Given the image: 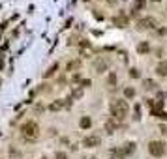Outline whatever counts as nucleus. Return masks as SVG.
<instances>
[{
    "mask_svg": "<svg viewBox=\"0 0 167 159\" xmlns=\"http://www.w3.org/2000/svg\"><path fill=\"white\" fill-rule=\"evenodd\" d=\"M111 112H113L115 120H122L124 116L128 114V103L124 99H115L111 103Z\"/></svg>",
    "mask_w": 167,
    "mask_h": 159,
    "instance_id": "nucleus-1",
    "label": "nucleus"
},
{
    "mask_svg": "<svg viewBox=\"0 0 167 159\" xmlns=\"http://www.w3.org/2000/svg\"><path fill=\"white\" fill-rule=\"evenodd\" d=\"M21 133H23L25 139H38V135H40V127H38V124L36 122H26L23 124V127H21Z\"/></svg>",
    "mask_w": 167,
    "mask_h": 159,
    "instance_id": "nucleus-2",
    "label": "nucleus"
},
{
    "mask_svg": "<svg viewBox=\"0 0 167 159\" xmlns=\"http://www.w3.org/2000/svg\"><path fill=\"white\" fill-rule=\"evenodd\" d=\"M148 154L154 155V157H162L165 154V144L162 141H152L148 144Z\"/></svg>",
    "mask_w": 167,
    "mask_h": 159,
    "instance_id": "nucleus-3",
    "label": "nucleus"
},
{
    "mask_svg": "<svg viewBox=\"0 0 167 159\" xmlns=\"http://www.w3.org/2000/svg\"><path fill=\"white\" fill-rule=\"evenodd\" d=\"M100 142L101 139L98 135H90V137H85V141H83V144H85L86 148H96V146H100Z\"/></svg>",
    "mask_w": 167,
    "mask_h": 159,
    "instance_id": "nucleus-4",
    "label": "nucleus"
},
{
    "mask_svg": "<svg viewBox=\"0 0 167 159\" xmlns=\"http://www.w3.org/2000/svg\"><path fill=\"white\" fill-rule=\"evenodd\" d=\"M154 24H156V21L154 19H150V17H145V19H139V30H148V28H154Z\"/></svg>",
    "mask_w": 167,
    "mask_h": 159,
    "instance_id": "nucleus-5",
    "label": "nucleus"
},
{
    "mask_svg": "<svg viewBox=\"0 0 167 159\" xmlns=\"http://www.w3.org/2000/svg\"><path fill=\"white\" fill-rule=\"evenodd\" d=\"M156 73L160 75V77H167V60L160 62V64L156 66Z\"/></svg>",
    "mask_w": 167,
    "mask_h": 159,
    "instance_id": "nucleus-6",
    "label": "nucleus"
},
{
    "mask_svg": "<svg viewBox=\"0 0 167 159\" xmlns=\"http://www.w3.org/2000/svg\"><path fill=\"white\" fill-rule=\"evenodd\" d=\"M107 60H103V58H100L98 62H96V71H98V73H103V71H105L107 70Z\"/></svg>",
    "mask_w": 167,
    "mask_h": 159,
    "instance_id": "nucleus-7",
    "label": "nucleus"
},
{
    "mask_svg": "<svg viewBox=\"0 0 167 159\" xmlns=\"http://www.w3.org/2000/svg\"><path fill=\"white\" fill-rule=\"evenodd\" d=\"M133 150H135V144H133V142H126V144H124V148H122L120 152H122V155H130Z\"/></svg>",
    "mask_w": 167,
    "mask_h": 159,
    "instance_id": "nucleus-8",
    "label": "nucleus"
},
{
    "mask_svg": "<svg viewBox=\"0 0 167 159\" xmlns=\"http://www.w3.org/2000/svg\"><path fill=\"white\" fill-rule=\"evenodd\" d=\"M79 124H81V127H83V129H88L90 126H92V120H90L88 116H85V118H81V122H79Z\"/></svg>",
    "mask_w": 167,
    "mask_h": 159,
    "instance_id": "nucleus-9",
    "label": "nucleus"
},
{
    "mask_svg": "<svg viewBox=\"0 0 167 159\" xmlns=\"http://www.w3.org/2000/svg\"><path fill=\"white\" fill-rule=\"evenodd\" d=\"M137 51H139V53H148V51H150V45L147 43V41H143V43L137 45Z\"/></svg>",
    "mask_w": 167,
    "mask_h": 159,
    "instance_id": "nucleus-10",
    "label": "nucleus"
},
{
    "mask_svg": "<svg viewBox=\"0 0 167 159\" xmlns=\"http://www.w3.org/2000/svg\"><path fill=\"white\" fill-rule=\"evenodd\" d=\"M62 107H64V101H60V99H58V101L51 103V107H49V109H51V110H60Z\"/></svg>",
    "mask_w": 167,
    "mask_h": 159,
    "instance_id": "nucleus-11",
    "label": "nucleus"
},
{
    "mask_svg": "<svg viewBox=\"0 0 167 159\" xmlns=\"http://www.w3.org/2000/svg\"><path fill=\"white\" fill-rule=\"evenodd\" d=\"M130 77L131 79H139V77H141V71L135 70V67H131V70H130Z\"/></svg>",
    "mask_w": 167,
    "mask_h": 159,
    "instance_id": "nucleus-12",
    "label": "nucleus"
},
{
    "mask_svg": "<svg viewBox=\"0 0 167 159\" xmlns=\"http://www.w3.org/2000/svg\"><path fill=\"white\" fill-rule=\"evenodd\" d=\"M115 127H116V126H115V122H113V120H109V122L105 124V129H107V133H113V131H115Z\"/></svg>",
    "mask_w": 167,
    "mask_h": 159,
    "instance_id": "nucleus-13",
    "label": "nucleus"
},
{
    "mask_svg": "<svg viewBox=\"0 0 167 159\" xmlns=\"http://www.w3.org/2000/svg\"><path fill=\"white\" fill-rule=\"evenodd\" d=\"M124 95H126V98H135V90L133 88H124Z\"/></svg>",
    "mask_w": 167,
    "mask_h": 159,
    "instance_id": "nucleus-14",
    "label": "nucleus"
},
{
    "mask_svg": "<svg viewBox=\"0 0 167 159\" xmlns=\"http://www.w3.org/2000/svg\"><path fill=\"white\" fill-rule=\"evenodd\" d=\"M143 86H145V88H154V86H156V82H154V81H150V79H147V81H143Z\"/></svg>",
    "mask_w": 167,
    "mask_h": 159,
    "instance_id": "nucleus-15",
    "label": "nucleus"
},
{
    "mask_svg": "<svg viewBox=\"0 0 167 159\" xmlns=\"http://www.w3.org/2000/svg\"><path fill=\"white\" fill-rule=\"evenodd\" d=\"M57 70H58V64H54V66H51V67H49V71L45 73V77H51V75H53L54 71H57Z\"/></svg>",
    "mask_w": 167,
    "mask_h": 159,
    "instance_id": "nucleus-16",
    "label": "nucleus"
},
{
    "mask_svg": "<svg viewBox=\"0 0 167 159\" xmlns=\"http://www.w3.org/2000/svg\"><path fill=\"white\" fill-rule=\"evenodd\" d=\"M107 82H109L111 86H115V84H116V75H115V73H111V75H109V79H107Z\"/></svg>",
    "mask_w": 167,
    "mask_h": 159,
    "instance_id": "nucleus-17",
    "label": "nucleus"
},
{
    "mask_svg": "<svg viewBox=\"0 0 167 159\" xmlns=\"http://www.w3.org/2000/svg\"><path fill=\"white\" fill-rule=\"evenodd\" d=\"M77 67H79V62H69V64H68V70H69V71H72V70H77Z\"/></svg>",
    "mask_w": 167,
    "mask_h": 159,
    "instance_id": "nucleus-18",
    "label": "nucleus"
},
{
    "mask_svg": "<svg viewBox=\"0 0 167 159\" xmlns=\"http://www.w3.org/2000/svg\"><path fill=\"white\" fill-rule=\"evenodd\" d=\"M83 95V88H77V90H73V98H81Z\"/></svg>",
    "mask_w": 167,
    "mask_h": 159,
    "instance_id": "nucleus-19",
    "label": "nucleus"
},
{
    "mask_svg": "<svg viewBox=\"0 0 167 159\" xmlns=\"http://www.w3.org/2000/svg\"><path fill=\"white\" fill-rule=\"evenodd\" d=\"M115 23H116V24H126V19H124V17H118V19H115Z\"/></svg>",
    "mask_w": 167,
    "mask_h": 159,
    "instance_id": "nucleus-20",
    "label": "nucleus"
},
{
    "mask_svg": "<svg viewBox=\"0 0 167 159\" xmlns=\"http://www.w3.org/2000/svg\"><path fill=\"white\" fill-rule=\"evenodd\" d=\"M57 159H68V155L64 154V152H58V154H57Z\"/></svg>",
    "mask_w": 167,
    "mask_h": 159,
    "instance_id": "nucleus-21",
    "label": "nucleus"
},
{
    "mask_svg": "<svg viewBox=\"0 0 167 159\" xmlns=\"http://www.w3.org/2000/svg\"><path fill=\"white\" fill-rule=\"evenodd\" d=\"M81 84H83V88H85V86H90V81L85 79V81H81Z\"/></svg>",
    "mask_w": 167,
    "mask_h": 159,
    "instance_id": "nucleus-22",
    "label": "nucleus"
},
{
    "mask_svg": "<svg viewBox=\"0 0 167 159\" xmlns=\"http://www.w3.org/2000/svg\"><path fill=\"white\" fill-rule=\"evenodd\" d=\"M160 131H162V133H167V127L165 126H160Z\"/></svg>",
    "mask_w": 167,
    "mask_h": 159,
    "instance_id": "nucleus-23",
    "label": "nucleus"
}]
</instances>
